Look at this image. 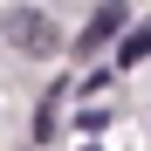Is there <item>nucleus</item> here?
<instances>
[{
	"mask_svg": "<svg viewBox=\"0 0 151 151\" xmlns=\"http://www.w3.org/2000/svg\"><path fill=\"white\" fill-rule=\"evenodd\" d=\"M124 28H131V7H124V0H103V7L89 14V28L76 35V55H96V48H103L110 35H124Z\"/></svg>",
	"mask_w": 151,
	"mask_h": 151,
	"instance_id": "obj_1",
	"label": "nucleus"
},
{
	"mask_svg": "<svg viewBox=\"0 0 151 151\" xmlns=\"http://www.w3.org/2000/svg\"><path fill=\"white\" fill-rule=\"evenodd\" d=\"M0 35H7L14 48H35V55L55 48V28H48V14H35V7H14L7 21H0Z\"/></svg>",
	"mask_w": 151,
	"mask_h": 151,
	"instance_id": "obj_2",
	"label": "nucleus"
},
{
	"mask_svg": "<svg viewBox=\"0 0 151 151\" xmlns=\"http://www.w3.org/2000/svg\"><path fill=\"white\" fill-rule=\"evenodd\" d=\"M144 55H151V21L124 28V41H117V69H131V62H144Z\"/></svg>",
	"mask_w": 151,
	"mask_h": 151,
	"instance_id": "obj_3",
	"label": "nucleus"
},
{
	"mask_svg": "<svg viewBox=\"0 0 151 151\" xmlns=\"http://www.w3.org/2000/svg\"><path fill=\"white\" fill-rule=\"evenodd\" d=\"M103 124H110V110H103V103H89L83 117H76V131H89V137H96V131H103Z\"/></svg>",
	"mask_w": 151,
	"mask_h": 151,
	"instance_id": "obj_4",
	"label": "nucleus"
},
{
	"mask_svg": "<svg viewBox=\"0 0 151 151\" xmlns=\"http://www.w3.org/2000/svg\"><path fill=\"white\" fill-rule=\"evenodd\" d=\"M55 96H62V89H55ZM55 96H48V103H41V124H35V137H41V144L55 137Z\"/></svg>",
	"mask_w": 151,
	"mask_h": 151,
	"instance_id": "obj_5",
	"label": "nucleus"
}]
</instances>
